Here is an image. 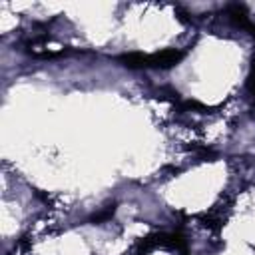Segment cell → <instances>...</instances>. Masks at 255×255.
Listing matches in <instances>:
<instances>
[{"instance_id": "cell-1", "label": "cell", "mask_w": 255, "mask_h": 255, "mask_svg": "<svg viewBox=\"0 0 255 255\" xmlns=\"http://www.w3.org/2000/svg\"><path fill=\"white\" fill-rule=\"evenodd\" d=\"M183 58L181 50H163L155 54H128L122 58L129 68H169Z\"/></svg>"}]
</instances>
